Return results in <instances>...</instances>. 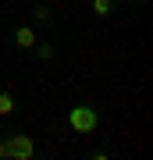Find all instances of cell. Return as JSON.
I'll list each match as a JSON object with an SVG mask.
<instances>
[{"label": "cell", "instance_id": "3", "mask_svg": "<svg viewBox=\"0 0 153 160\" xmlns=\"http://www.w3.org/2000/svg\"><path fill=\"white\" fill-rule=\"evenodd\" d=\"M11 39H14V46H18V50H32V46L39 43V36H36V29H32V25H18V29L11 32Z\"/></svg>", "mask_w": 153, "mask_h": 160}, {"label": "cell", "instance_id": "7", "mask_svg": "<svg viewBox=\"0 0 153 160\" xmlns=\"http://www.w3.org/2000/svg\"><path fill=\"white\" fill-rule=\"evenodd\" d=\"M32 18H36V22H39V25H50V18H54V14H50V7L36 4V7H32Z\"/></svg>", "mask_w": 153, "mask_h": 160}, {"label": "cell", "instance_id": "1", "mask_svg": "<svg viewBox=\"0 0 153 160\" xmlns=\"http://www.w3.org/2000/svg\"><path fill=\"white\" fill-rule=\"evenodd\" d=\"M68 125L79 132V135H93V132L100 128V107H93V103H75L68 110Z\"/></svg>", "mask_w": 153, "mask_h": 160}, {"label": "cell", "instance_id": "4", "mask_svg": "<svg viewBox=\"0 0 153 160\" xmlns=\"http://www.w3.org/2000/svg\"><path fill=\"white\" fill-rule=\"evenodd\" d=\"M28 53H32L36 61H43V64H50V61L57 57V46H54V43H36V46H32V50H28Z\"/></svg>", "mask_w": 153, "mask_h": 160}, {"label": "cell", "instance_id": "8", "mask_svg": "<svg viewBox=\"0 0 153 160\" xmlns=\"http://www.w3.org/2000/svg\"><path fill=\"white\" fill-rule=\"evenodd\" d=\"M0 160H11V153H7V139L0 135Z\"/></svg>", "mask_w": 153, "mask_h": 160}, {"label": "cell", "instance_id": "2", "mask_svg": "<svg viewBox=\"0 0 153 160\" xmlns=\"http://www.w3.org/2000/svg\"><path fill=\"white\" fill-rule=\"evenodd\" d=\"M4 139H7V153H11V160H32V157H36V142H32V135L14 132V135H4Z\"/></svg>", "mask_w": 153, "mask_h": 160}, {"label": "cell", "instance_id": "5", "mask_svg": "<svg viewBox=\"0 0 153 160\" xmlns=\"http://www.w3.org/2000/svg\"><path fill=\"white\" fill-rule=\"evenodd\" d=\"M14 107H18V100H14V92H11V89H0V118H7V114H14Z\"/></svg>", "mask_w": 153, "mask_h": 160}, {"label": "cell", "instance_id": "6", "mask_svg": "<svg viewBox=\"0 0 153 160\" xmlns=\"http://www.w3.org/2000/svg\"><path fill=\"white\" fill-rule=\"evenodd\" d=\"M114 7H118L114 0H93V14H100V18H110Z\"/></svg>", "mask_w": 153, "mask_h": 160}]
</instances>
